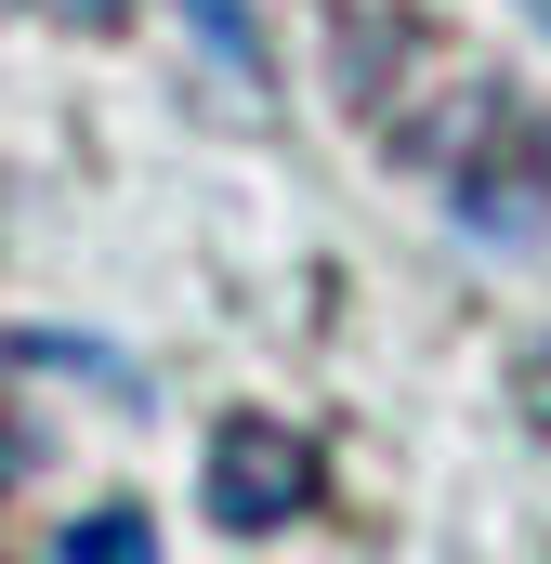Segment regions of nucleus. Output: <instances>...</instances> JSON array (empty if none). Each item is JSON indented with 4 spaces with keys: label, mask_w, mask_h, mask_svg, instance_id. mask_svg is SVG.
I'll list each match as a JSON object with an SVG mask.
<instances>
[{
    "label": "nucleus",
    "mask_w": 551,
    "mask_h": 564,
    "mask_svg": "<svg viewBox=\"0 0 551 564\" xmlns=\"http://www.w3.org/2000/svg\"><path fill=\"white\" fill-rule=\"evenodd\" d=\"M0 473H13V446H0Z\"/></svg>",
    "instance_id": "423d86ee"
},
{
    "label": "nucleus",
    "mask_w": 551,
    "mask_h": 564,
    "mask_svg": "<svg viewBox=\"0 0 551 564\" xmlns=\"http://www.w3.org/2000/svg\"><path fill=\"white\" fill-rule=\"evenodd\" d=\"M302 512H315V433H289V421H224L210 433V525L276 539Z\"/></svg>",
    "instance_id": "f03ea898"
},
{
    "label": "nucleus",
    "mask_w": 551,
    "mask_h": 564,
    "mask_svg": "<svg viewBox=\"0 0 551 564\" xmlns=\"http://www.w3.org/2000/svg\"><path fill=\"white\" fill-rule=\"evenodd\" d=\"M171 26L210 53L224 106H263V26H250V0H171Z\"/></svg>",
    "instance_id": "7ed1b4c3"
},
{
    "label": "nucleus",
    "mask_w": 551,
    "mask_h": 564,
    "mask_svg": "<svg viewBox=\"0 0 551 564\" xmlns=\"http://www.w3.org/2000/svg\"><path fill=\"white\" fill-rule=\"evenodd\" d=\"M526 408H539V421H551V341H539V355H526Z\"/></svg>",
    "instance_id": "39448f33"
},
{
    "label": "nucleus",
    "mask_w": 551,
    "mask_h": 564,
    "mask_svg": "<svg viewBox=\"0 0 551 564\" xmlns=\"http://www.w3.org/2000/svg\"><path fill=\"white\" fill-rule=\"evenodd\" d=\"M0 13H13V0H0Z\"/></svg>",
    "instance_id": "0eeeda50"
},
{
    "label": "nucleus",
    "mask_w": 551,
    "mask_h": 564,
    "mask_svg": "<svg viewBox=\"0 0 551 564\" xmlns=\"http://www.w3.org/2000/svg\"><path fill=\"white\" fill-rule=\"evenodd\" d=\"M446 184H460V224H473V237L526 250V237L551 224V119L499 93V106H486V132L446 158Z\"/></svg>",
    "instance_id": "f257e3e1"
},
{
    "label": "nucleus",
    "mask_w": 551,
    "mask_h": 564,
    "mask_svg": "<svg viewBox=\"0 0 551 564\" xmlns=\"http://www.w3.org/2000/svg\"><path fill=\"white\" fill-rule=\"evenodd\" d=\"M53 564H158V525H144L132 499H106V512H79V525L53 539Z\"/></svg>",
    "instance_id": "20e7f679"
}]
</instances>
